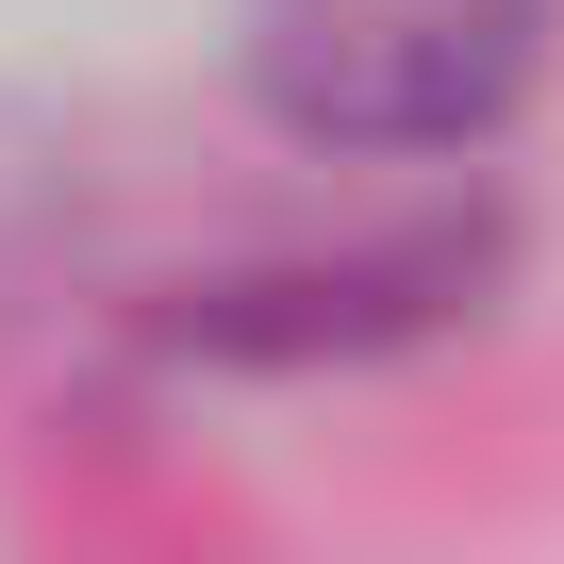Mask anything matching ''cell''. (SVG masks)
I'll return each instance as SVG.
<instances>
[{"instance_id":"6da1fadb","label":"cell","mask_w":564,"mask_h":564,"mask_svg":"<svg viewBox=\"0 0 564 564\" xmlns=\"http://www.w3.org/2000/svg\"><path fill=\"white\" fill-rule=\"evenodd\" d=\"M547 51V0H265L249 84L316 150H448Z\"/></svg>"}]
</instances>
